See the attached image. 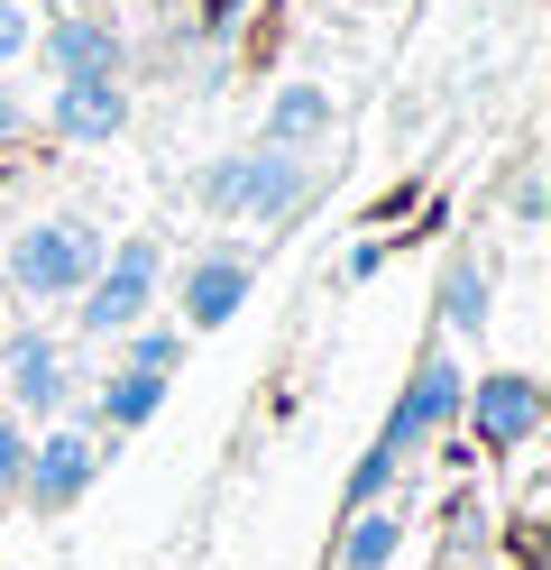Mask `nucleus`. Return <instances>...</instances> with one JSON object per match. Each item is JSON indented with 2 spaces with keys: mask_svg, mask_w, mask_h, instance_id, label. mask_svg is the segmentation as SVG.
<instances>
[{
  "mask_svg": "<svg viewBox=\"0 0 551 570\" xmlns=\"http://www.w3.org/2000/svg\"><path fill=\"white\" fill-rule=\"evenodd\" d=\"M28 47H37V65H47V83H73V75H129V28H120V10H56Z\"/></svg>",
  "mask_w": 551,
  "mask_h": 570,
  "instance_id": "6e6552de",
  "label": "nucleus"
},
{
  "mask_svg": "<svg viewBox=\"0 0 551 570\" xmlns=\"http://www.w3.org/2000/svg\"><path fill=\"white\" fill-rule=\"evenodd\" d=\"M377 267H386V239H358L350 258H341V285H367V276H377Z\"/></svg>",
  "mask_w": 551,
  "mask_h": 570,
  "instance_id": "aec40b11",
  "label": "nucleus"
},
{
  "mask_svg": "<svg viewBox=\"0 0 551 570\" xmlns=\"http://www.w3.org/2000/svg\"><path fill=\"white\" fill-rule=\"evenodd\" d=\"M542 414H551V396H542V377L533 368H488V377H469V396H460V423H469V442L478 451H524L533 433H542Z\"/></svg>",
  "mask_w": 551,
  "mask_h": 570,
  "instance_id": "423d86ee",
  "label": "nucleus"
},
{
  "mask_svg": "<svg viewBox=\"0 0 551 570\" xmlns=\"http://www.w3.org/2000/svg\"><path fill=\"white\" fill-rule=\"evenodd\" d=\"M0 386H10V414H65L83 386H73V350L56 332H0Z\"/></svg>",
  "mask_w": 551,
  "mask_h": 570,
  "instance_id": "1a4fd4ad",
  "label": "nucleus"
},
{
  "mask_svg": "<svg viewBox=\"0 0 551 570\" xmlns=\"http://www.w3.org/2000/svg\"><path fill=\"white\" fill-rule=\"evenodd\" d=\"M395 552H404V497L341 515V543H331V561H322V570H386Z\"/></svg>",
  "mask_w": 551,
  "mask_h": 570,
  "instance_id": "4468645a",
  "label": "nucleus"
},
{
  "mask_svg": "<svg viewBox=\"0 0 551 570\" xmlns=\"http://www.w3.org/2000/svg\"><path fill=\"white\" fill-rule=\"evenodd\" d=\"M432 570H478V561H460V552H441V561H432Z\"/></svg>",
  "mask_w": 551,
  "mask_h": 570,
  "instance_id": "4be33fe9",
  "label": "nucleus"
},
{
  "mask_svg": "<svg viewBox=\"0 0 551 570\" xmlns=\"http://www.w3.org/2000/svg\"><path fill=\"white\" fill-rule=\"evenodd\" d=\"M395 488H404V460H395V451L377 442V451H367L358 470H350V488H341V515H358V507H386Z\"/></svg>",
  "mask_w": 551,
  "mask_h": 570,
  "instance_id": "dca6fc26",
  "label": "nucleus"
},
{
  "mask_svg": "<svg viewBox=\"0 0 551 570\" xmlns=\"http://www.w3.org/2000/svg\"><path fill=\"white\" fill-rule=\"evenodd\" d=\"M194 203L211 212V222H257V230H285V222H304V212L322 203V166L313 157H285V148H230V157H211L194 175Z\"/></svg>",
  "mask_w": 551,
  "mask_h": 570,
  "instance_id": "f257e3e1",
  "label": "nucleus"
},
{
  "mask_svg": "<svg viewBox=\"0 0 551 570\" xmlns=\"http://www.w3.org/2000/svg\"><path fill=\"white\" fill-rule=\"evenodd\" d=\"M47 120L65 148H110V138H129V120H138V101H129V83L120 75H73V83H56L47 92Z\"/></svg>",
  "mask_w": 551,
  "mask_h": 570,
  "instance_id": "9d476101",
  "label": "nucleus"
},
{
  "mask_svg": "<svg viewBox=\"0 0 551 570\" xmlns=\"http://www.w3.org/2000/svg\"><path fill=\"white\" fill-rule=\"evenodd\" d=\"M184 341H194L184 323H129V332H120V360H110V368H147V377H175V368H184Z\"/></svg>",
  "mask_w": 551,
  "mask_h": 570,
  "instance_id": "2eb2a0df",
  "label": "nucleus"
},
{
  "mask_svg": "<svg viewBox=\"0 0 551 570\" xmlns=\"http://www.w3.org/2000/svg\"><path fill=\"white\" fill-rule=\"evenodd\" d=\"M65 10H120V0H65Z\"/></svg>",
  "mask_w": 551,
  "mask_h": 570,
  "instance_id": "5701e85b",
  "label": "nucleus"
},
{
  "mask_svg": "<svg viewBox=\"0 0 551 570\" xmlns=\"http://www.w3.org/2000/svg\"><path fill=\"white\" fill-rule=\"evenodd\" d=\"M166 396H175V377H147V368H110V377L92 386L83 423H92L101 442H129L138 423H157V414H166Z\"/></svg>",
  "mask_w": 551,
  "mask_h": 570,
  "instance_id": "f8f14e48",
  "label": "nucleus"
},
{
  "mask_svg": "<svg viewBox=\"0 0 551 570\" xmlns=\"http://www.w3.org/2000/svg\"><path fill=\"white\" fill-rule=\"evenodd\" d=\"M28 38H37V19H28V0H0V75L28 56Z\"/></svg>",
  "mask_w": 551,
  "mask_h": 570,
  "instance_id": "a211bd4d",
  "label": "nucleus"
},
{
  "mask_svg": "<svg viewBox=\"0 0 551 570\" xmlns=\"http://www.w3.org/2000/svg\"><path fill=\"white\" fill-rule=\"evenodd\" d=\"M331 129H341V101L322 83H285L267 111H257V148H285V157H322Z\"/></svg>",
  "mask_w": 551,
  "mask_h": 570,
  "instance_id": "9b49d317",
  "label": "nucleus"
},
{
  "mask_svg": "<svg viewBox=\"0 0 551 570\" xmlns=\"http://www.w3.org/2000/svg\"><path fill=\"white\" fill-rule=\"evenodd\" d=\"M460 396H469V368L451 360V332H432L423 350H414V368H404V396L386 405V451L395 460H423L441 433H451V423H460Z\"/></svg>",
  "mask_w": 551,
  "mask_h": 570,
  "instance_id": "20e7f679",
  "label": "nucleus"
},
{
  "mask_svg": "<svg viewBox=\"0 0 551 570\" xmlns=\"http://www.w3.org/2000/svg\"><path fill=\"white\" fill-rule=\"evenodd\" d=\"M101 230L83 222V212H37V222L10 230V248H0V267H10V285L28 304H73L83 295V276L101 267Z\"/></svg>",
  "mask_w": 551,
  "mask_h": 570,
  "instance_id": "f03ea898",
  "label": "nucleus"
},
{
  "mask_svg": "<svg viewBox=\"0 0 551 570\" xmlns=\"http://www.w3.org/2000/svg\"><path fill=\"white\" fill-rule=\"evenodd\" d=\"M110 460H120V442H101L92 423H56V433H37V442H28L19 507H28V515H73V507L101 488Z\"/></svg>",
  "mask_w": 551,
  "mask_h": 570,
  "instance_id": "39448f33",
  "label": "nucleus"
},
{
  "mask_svg": "<svg viewBox=\"0 0 551 570\" xmlns=\"http://www.w3.org/2000/svg\"><path fill=\"white\" fill-rule=\"evenodd\" d=\"M514 222H542V175H514Z\"/></svg>",
  "mask_w": 551,
  "mask_h": 570,
  "instance_id": "412c9836",
  "label": "nucleus"
},
{
  "mask_svg": "<svg viewBox=\"0 0 551 570\" xmlns=\"http://www.w3.org/2000/svg\"><path fill=\"white\" fill-rule=\"evenodd\" d=\"M488 313H496V267L478 248H451L432 276V323L441 332H488Z\"/></svg>",
  "mask_w": 551,
  "mask_h": 570,
  "instance_id": "ddd939ff",
  "label": "nucleus"
},
{
  "mask_svg": "<svg viewBox=\"0 0 551 570\" xmlns=\"http://www.w3.org/2000/svg\"><path fill=\"white\" fill-rule=\"evenodd\" d=\"M166 295V239H110L101 267L83 276V295H73V332L92 341H120L129 323H147Z\"/></svg>",
  "mask_w": 551,
  "mask_h": 570,
  "instance_id": "7ed1b4c3",
  "label": "nucleus"
},
{
  "mask_svg": "<svg viewBox=\"0 0 551 570\" xmlns=\"http://www.w3.org/2000/svg\"><path fill=\"white\" fill-rule=\"evenodd\" d=\"M37 129V111H28V101L10 92V83H0V148H19V138Z\"/></svg>",
  "mask_w": 551,
  "mask_h": 570,
  "instance_id": "6ab92c4d",
  "label": "nucleus"
},
{
  "mask_svg": "<svg viewBox=\"0 0 551 570\" xmlns=\"http://www.w3.org/2000/svg\"><path fill=\"white\" fill-rule=\"evenodd\" d=\"M19 470H28V414L0 405V497H19Z\"/></svg>",
  "mask_w": 551,
  "mask_h": 570,
  "instance_id": "f3484780",
  "label": "nucleus"
},
{
  "mask_svg": "<svg viewBox=\"0 0 551 570\" xmlns=\"http://www.w3.org/2000/svg\"><path fill=\"white\" fill-rule=\"evenodd\" d=\"M248 285H257V248H239V239L194 248V258H184V276H175V323H184V332H220V323H239Z\"/></svg>",
  "mask_w": 551,
  "mask_h": 570,
  "instance_id": "0eeeda50",
  "label": "nucleus"
}]
</instances>
